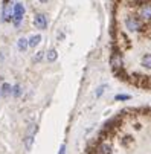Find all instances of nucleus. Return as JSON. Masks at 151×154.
<instances>
[{
	"mask_svg": "<svg viewBox=\"0 0 151 154\" xmlns=\"http://www.w3.org/2000/svg\"><path fill=\"white\" fill-rule=\"evenodd\" d=\"M124 25H125V29L131 34H136V32H140L142 31V20L136 15H127L125 20H124Z\"/></svg>",
	"mask_w": 151,
	"mask_h": 154,
	"instance_id": "f257e3e1",
	"label": "nucleus"
},
{
	"mask_svg": "<svg viewBox=\"0 0 151 154\" xmlns=\"http://www.w3.org/2000/svg\"><path fill=\"white\" fill-rule=\"evenodd\" d=\"M137 17L142 21L149 23V21H151V2H145V3L140 5V8L137 9Z\"/></svg>",
	"mask_w": 151,
	"mask_h": 154,
	"instance_id": "f03ea898",
	"label": "nucleus"
},
{
	"mask_svg": "<svg viewBox=\"0 0 151 154\" xmlns=\"http://www.w3.org/2000/svg\"><path fill=\"white\" fill-rule=\"evenodd\" d=\"M25 6L21 5V3H14V12H12V21H14V25L18 26L21 23V20H23L25 17Z\"/></svg>",
	"mask_w": 151,
	"mask_h": 154,
	"instance_id": "7ed1b4c3",
	"label": "nucleus"
},
{
	"mask_svg": "<svg viewBox=\"0 0 151 154\" xmlns=\"http://www.w3.org/2000/svg\"><path fill=\"white\" fill-rule=\"evenodd\" d=\"M110 66H112L113 72H118V70L122 69L124 61H122L121 54H118V52H113V54H112V57H110Z\"/></svg>",
	"mask_w": 151,
	"mask_h": 154,
	"instance_id": "20e7f679",
	"label": "nucleus"
},
{
	"mask_svg": "<svg viewBox=\"0 0 151 154\" xmlns=\"http://www.w3.org/2000/svg\"><path fill=\"white\" fill-rule=\"evenodd\" d=\"M34 26L40 31H45L48 28V17L45 14H37L34 17Z\"/></svg>",
	"mask_w": 151,
	"mask_h": 154,
	"instance_id": "39448f33",
	"label": "nucleus"
},
{
	"mask_svg": "<svg viewBox=\"0 0 151 154\" xmlns=\"http://www.w3.org/2000/svg\"><path fill=\"white\" fill-rule=\"evenodd\" d=\"M93 152L95 154H112V145L109 142H99Z\"/></svg>",
	"mask_w": 151,
	"mask_h": 154,
	"instance_id": "423d86ee",
	"label": "nucleus"
},
{
	"mask_svg": "<svg viewBox=\"0 0 151 154\" xmlns=\"http://www.w3.org/2000/svg\"><path fill=\"white\" fill-rule=\"evenodd\" d=\"M12 12H14V3L6 2V3L3 5V11H2L3 20H5V21H11V20H12Z\"/></svg>",
	"mask_w": 151,
	"mask_h": 154,
	"instance_id": "0eeeda50",
	"label": "nucleus"
},
{
	"mask_svg": "<svg viewBox=\"0 0 151 154\" xmlns=\"http://www.w3.org/2000/svg\"><path fill=\"white\" fill-rule=\"evenodd\" d=\"M40 43H41V35H40V34H34V35H31V37L28 38L29 48H37Z\"/></svg>",
	"mask_w": 151,
	"mask_h": 154,
	"instance_id": "6e6552de",
	"label": "nucleus"
},
{
	"mask_svg": "<svg viewBox=\"0 0 151 154\" xmlns=\"http://www.w3.org/2000/svg\"><path fill=\"white\" fill-rule=\"evenodd\" d=\"M28 48H29V45H28V38L20 37V38L17 40V49H18L20 52H25Z\"/></svg>",
	"mask_w": 151,
	"mask_h": 154,
	"instance_id": "1a4fd4ad",
	"label": "nucleus"
},
{
	"mask_svg": "<svg viewBox=\"0 0 151 154\" xmlns=\"http://www.w3.org/2000/svg\"><path fill=\"white\" fill-rule=\"evenodd\" d=\"M11 90H12L11 84H8V82H3V84H2V87H0V96L8 98V96L11 95Z\"/></svg>",
	"mask_w": 151,
	"mask_h": 154,
	"instance_id": "9d476101",
	"label": "nucleus"
},
{
	"mask_svg": "<svg viewBox=\"0 0 151 154\" xmlns=\"http://www.w3.org/2000/svg\"><path fill=\"white\" fill-rule=\"evenodd\" d=\"M140 64H142V67L146 69V70H151V54H145L140 60Z\"/></svg>",
	"mask_w": 151,
	"mask_h": 154,
	"instance_id": "9b49d317",
	"label": "nucleus"
},
{
	"mask_svg": "<svg viewBox=\"0 0 151 154\" xmlns=\"http://www.w3.org/2000/svg\"><path fill=\"white\" fill-rule=\"evenodd\" d=\"M57 58H58L57 49H49L48 54H46V60H48L49 63H54V61H57Z\"/></svg>",
	"mask_w": 151,
	"mask_h": 154,
	"instance_id": "f8f14e48",
	"label": "nucleus"
},
{
	"mask_svg": "<svg viewBox=\"0 0 151 154\" xmlns=\"http://www.w3.org/2000/svg\"><path fill=\"white\" fill-rule=\"evenodd\" d=\"M32 145H34V136L32 134H26V137H25V149L31 151Z\"/></svg>",
	"mask_w": 151,
	"mask_h": 154,
	"instance_id": "ddd939ff",
	"label": "nucleus"
},
{
	"mask_svg": "<svg viewBox=\"0 0 151 154\" xmlns=\"http://www.w3.org/2000/svg\"><path fill=\"white\" fill-rule=\"evenodd\" d=\"M21 85L20 84H15L14 87H12V90H11V95L14 96V98H18V96H21Z\"/></svg>",
	"mask_w": 151,
	"mask_h": 154,
	"instance_id": "4468645a",
	"label": "nucleus"
},
{
	"mask_svg": "<svg viewBox=\"0 0 151 154\" xmlns=\"http://www.w3.org/2000/svg\"><path fill=\"white\" fill-rule=\"evenodd\" d=\"M107 87H109L107 84H102V85H99L98 89H96V92H95V96H96V98H101V96H102V93L107 90Z\"/></svg>",
	"mask_w": 151,
	"mask_h": 154,
	"instance_id": "2eb2a0df",
	"label": "nucleus"
},
{
	"mask_svg": "<svg viewBox=\"0 0 151 154\" xmlns=\"http://www.w3.org/2000/svg\"><path fill=\"white\" fill-rule=\"evenodd\" d=\"M43 58H45V52H43V51H38V52L34 55V58H32V60H34V63H40Z\"/></svg>",
	"mask_w": 151,
	"mask_h": 154,
	"instance_id": "dca6fc26",
	"label": "nucleus"
},
{
	"mask_svg": "<svg viewBox=\"0 0 151 154\" xmlns=\"http://www.w3.org/2000/svg\"><path fill=\"white\" fill-rule=\"evenodd\" d=\"M130 98H131L130 95H116V96H115L116 101H128Z\"/></svg>",
	"mask_w": 151,
	"mask_h": 154,
	"instance_id": "f3484780",
	"label": "nucleus"
},
{
	"mask_svg": "<svg viewBox=\"0 0 151 154\" xmlns=\"http://www.w3.org/2000/svg\"><path fill=\"white\" fill-rule=\"evenodd\" d=\"M58 154H66V145H64V143L60 146V151H58Z\"/></svg>",
	"mask_w": 151,
	"mask_h": 154,
	"instance_id": "a211bd4d",
	"label": "nucleus"
},
{
	"mask_svg": "<svg viewBox=\"0 0 151 154\" xmlns=\"http://www.w3.org/2000/svg\"><path fill=\"white\" fill-rule=\"evenodd\" d=\"M136 3H145V2H149V0H134Z\"/></svg>",
	"mask_w": 151,
	"mask_h": 154,
	"instance_id": "6ab92c4d",
	"label": "nucleus"
},
{
	"mask_svg": "<svg viewBox=\"0 0 151 154\" xmlns=\"http://www.w3.org/2000/svg\"><path fill=\"white\" fill-rule=\"evenodd\" d=\"M49 0H40V3H48Z\"/></svg>",
	"mask_w": 151,
	"mask_h": 154,
	"instance_id": "aec40b11",
	"label": "nucleus"
},
{
	"mask_svg": "<svg viewBox=\"0 0 151 154\" xmlns=\"http://www.w3.org/2000/svg\"><path fill=\"white\" fill-rule=\"evenodd\" d=\"M0 61H3V54L0 52Z\"/></svg>",
	"mask_w": 151,
	"mask_h": 154,
	"instance_id": "412c9836",
	"label": "nucleus"
}]
</instances>
